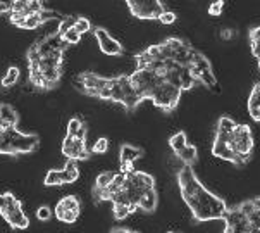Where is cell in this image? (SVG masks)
<instances>
[{
	"label": "cell",
	"instance_id": "6da1fadb",
	"mask_svg": "<svg viewBox=\"0 0 260 233\" xmlns=\"http://www.w3.org/2000/svg\"><path fill=\"white\" fill-rule=\"evenodd\" d=\"M68 45L57 32L48 33L31 43L26 52L28 80L40 92H48L59 86L64 73V54Z\"/></svg>",
	"mask_w": 260,
	"mask_h": 233
},
{
	"label": "cell",
	"instance_id": "7a4b0ae2",
	"mask_svg": "<svg viewBox=\"0 0 260 233\" xmlns=\"http://www.w3.org/2000/svg\"><path fill=\"white\" fill-rule=\"evenodd\" d=\"M143 57L148 59H169L173 63L186 68L197 83H202L205 89H209L214 94H221L222 89L219 86V80L214 74L212 64L207 59L205 54H202L198 48H195L184 38L169 37L162 43L152 45L140 52Z\"/></svg>",
	"mask_w": 260,
	"mask_h": 233
},
{
	"label": "cell",
	"instance_id": "3957f363",
	"mask_svg": "<svg viewBox=\"0 0 260 233\" xmlns=\"http://www.w3.org/2000/svg\"><path fill=\"white\" fill-rule=\"evenodd\" d=\"M178 185L184 204L191 211V216L197 223L215 221L224 219L228 213L226 200L210 192L200 178L197 177L195 169L189 166H183L178 171Z\"/></svg>",
	"mask_w": 260,
	"mask_h": 233
},
{
	"label": "cell",
	"instance_id": "277c9868",
	"mask_svg": "<svg viewBox=\"0 0 260 233\" xmlns=\"http://www.w3.org/2000/svg\"><path fill=\"white\" fill-rule=\"evenodd\" d=\"M253 147V133L248 125L236 123L229 116L219 118L212 143L214 157L233 162L235 166H245L252 159Z\"/></svg>",
	"mask_w": 260,
	"mask_h": 233
},
{
	"label": "cell",
	"instance_id": "5b68a950",
	"mask_svg": "<svg viewBox=\"0 0 260 233\" xmlns=\"http://www.w3.org/2000/svg\"><path fill=\"white\" fill-rule=\"evenodd\" d=\"M76 89L88 97H96L102 100H111V102L121 104L126 111L133 112L140 104L143 102L138 92L135 90L133 83L129 80V74H121V76H100L96 73L86 71L76 76L74 80Z\"/></svg>",
	"mask_w": 260,
	"mask_h": 233
},
{
	"label": "cell",
	"instance_id": "8992f818",
	"mask_svg": "<svg viewBox=\"0 0 260 233\" xmlns=\"http://www.w3.org/2000/svg\"><path fill=\"white\" fill-rule=\"evenodd\" d=\"M150 188H155V178L152 174L138 169L126 174L122 187L111 197L114 218L117 221H122V219H126L127 216L136 213L140 206V199Z\"/></svg>",
	"mask_w": 260,
	"mask_h": 233
},
{
	"label": "cell",
	"instance_id": "52a82bcc",
	"mask_svg": "<svg viewBox=\"0 0 260 233\" xmlns=\"http://www.w3.org/2000/svg\"><path fill=\"white\" fill-rule=\"evenodd\" d=\"M224 233H260V197L228 208Z\"/></svg>",
	"mask_w": 260,
	"mask_h": 233
},
{
	"label": "cell",
	"instance_id": "ba28073f",
	"mask_svg": "<svg viewBox=\"0 0 260 233\" xmlns=\"http://www.w3.org/2000/svg\"><path fill=\"white\" fill-rule=\"evenodd\" d=\"M135 61L136 68L152 69L153 73H157L158 76L164 78L167 83L174 85L176 89H179L181 92L191 90L197 85V80L191 76V73L186 68H183V66L176 64L169 59H148V57H143L142 54H136Z\"/></svg>",
	"mask_w": 260,
	"mask_h": 233
},
{
	"label": "cell",
	"instance_id": "9c48e42d",
	"mask_svg": "<svg viewBox=\"0 0 260 233\" xmlns=\"http://www.w3.org/2000/svg\"><path fill=\"white\" fill-rule=\"evenodd\" d=\"M40 137L37 133H23L17 128L0 126V156H21L38 151Z\"/></svg>",
	"mask_w": 260,
	"mask_h": 233
},
{
	"label": "cell",
	"instance_id": "30bf717a",
	"mask_svg": "<svg viewBox=\"0 0 260 233\" xmlns=\"http://www.w3.org/2000/svg\"><path fill=\"white\" fill-rule=\"evenodd\" d=\"M0 214L7 221V225L14 230H26L29 226V218L24 213L23 204L12 192L4 193V202L0 206Z\"/></svg>",
	"mask_w": 260,
	"mask_h": 233
},
{
	"label": "cell",
	"instance_id": "8fae6325",
	"mask_svg": "<svg viewBox=\"0 0 260 233\" xmlns=\"http://www.w3.org/2000/svg\"><path fill=\"white\" fill-rule=\"evenodd\" d=\"M79 178V168L76 161H68L62 169H48L43 180L45 187H60V185H73Z\"/></svg>",
	"mask_w": 260,
	"mask_h": 233
},
{
	"label": "cell",
	"instance_id": "7c38bea8",
	"mask_svg": "<svg viewBox=\"0 0 260 233\" xmlns=\"http://www.w3.org/2000/svg\"><path fill=\"white\" fill-rule=\"evenodd\" d=\"M127 9L138 19H158L166 11V4L160 0H127Z\"/></svg>",
	"mask_w": 260,
	"mask_h": 233
},
{
	"label": "cell",
	"instance_id": "4fadbf2b",
	"mask_svg": "<svg viewBox=\"0 0 260 233\" xmlns=\"http://www.w3.org/2000/svg\"><path fill=\"white\" fill-rule=\"evenodd\" d=\"M54 214L60 223L73 225V223L78 221L79 214H81V202L76 195H66L55 204Z\"/></svg>",
	"mask_w": 260,
	"mask_h": 233
},
{
	"label": "cell",
	"instance_id": "5bb4252c",
	"mask_svg": "<svg viewBox=\"0 0 260 233\" xmlns=\"http://www.w3.org/2000/svg\"><path fill=\"white\" fill-rule=\"evenodd\" d=\"M43 11H45V6H43L40 0H16V2H11L9 21L16 23V21L23 19V17L40 14V12H43Z\"/></svg>",
	"mask_w": 260,
	"mask_h": 233
},
{
	"label": "cell",
	"instance_id": "9a60e30c",
	"mask_svg": "<svg viewBox=\"0 0 260 233\" xmlns=\"http://www.w3.org/2000/svg\"><path fill=\"white\" fill-rule=\"evenodd\" d=\"M93 35H95V40L99 43L100 50H102L105 55L119 57L124 54V45L119 40H116V38H114L105 28H102V26L93 28Z\"/></svg>",
	"mask_w": 260,
	"mask_h": 233
},
{
	"label": "cell",
	"instance_id": "2e32d148",
	"mask_svg": "<svg viewBox=\"0 0 260 233\" xmlns=\"http://www.w3.org/2000/svg\"><path fill=\"white\" fill-rule=\"evenodd\" d=\"M62 154L68 157V161H86L91 156L90 149L86 145V140L76 138V137H69L66 135L64 142H62Z\"/></svg>",
	"mask_w": 260,
	"mask_h": 233
},
{
	"label": "cell",
	"instance_id": "e0dca14e",
	"mask_svg": "<svg viewBox=\"0 0 260 233\" xmlns=\"http://www.w3.org/2000/svg\"><path fill=\"white\" fill-rule=\"evenodd\" d=\"M143 157V149L131 143H122L119 149V171L129 174L135 171V162Z\"/></svg>",
	"mask_w": 260,
	"mask_h": 233
},
{
	"label": "cell",
	"instance_id": "ac0fdd59",
	"mask_svg": "<svg viewBox=\"0 0 260 233\" xmlns=\"http://www.w3.org/2000/svg\"><path fill=\"white\" fill-rule=\"evenodd\" d=\"M55 16H57V12L45 9V11L40 12V14H33V16H28V17H23V19L16 21V23H12V24L17 26V28H21V30H37L42 24H45L47 21L54 19Z\"/></svg>",
	"mask_w": 260,
	"mask_h": 233
},
{
	"label": "cell",
	"instance_id": "d6986e66",
	"mask_svg": "<svg viewBox=\"0 0 260 233\" xmlns=\"http://www.w3.org/2000/svg\"><path fill=\"white\" fill-rule=\"evenodd\" d=\"M19 114L11 104H0V126L2 128H17Z\"/></svg>",
	"mask_w": 260,
	"mask_h": 233
},
{
	"label": "cell",
	"instance_id": "ffe728a7",
	"mask_svg": "<svg viewBox=\"0 0 260 233\" xmlns=\"http://www.w3.org/2000/svg\"><path fill=\"white\" fill-rule=\"evenodd\" d=\"M246 109H248L250 118L255 123H260V83L252 86V92L248 95V102H246Z\"/></svg>",
	"mask_w": 260,
	"mask_h": 233
},
{
	"label": "cell",
	"instance_id": "44dd1931",
	"mask_svg": "<svg viewBox=\"0 0 260 233\" xmlns=\"http://www.w3.org/2000/svg\"><path fill=\"white\" fill-rule=\"evenodd\" d=\"M158 206V195L155 188H150L143 193V197L140 199V206L138 211H143V213H153Z\"/></svg>",
	"mask_w": 260,
	"mask_h": 233
},
{
	"label": "cell",
	"instance_id": "7402d4cb",
	"mask_svg": "<svg viewBox=\"0 0 260 233\" xmlns=\"http://www.w3.org/2000/svg\"><path fill=\"white\" fill-rule=\"evenodd\" d=\"M176 157L183 162V166H189V168H193V166L197 164V161H198V149L195 147V145L188 143L186 147H184Z\"/></svg>",
	"mask_w": 260,
	"mask_h": 233
},
{
	"label": "cell",
	"instance_id": "603a6c76",
	"mask_svg": "<svg viewBox=\"0 0 260 233\" xmlns=\"http://www.w3.org/2000/svg\"><path fill=\"white\" fill-rule=\"evenodd\" d=\"M66 135L86 140V126H85V123L79 120V118H73V120H69V123H68V133H66Z\"/></svg>",
	"mask_w": 260,
	"mask_h": 233
},
{
	"label": "cell",
	"instance_id": "cb8c5ba5",
	"mask_svg": "<svg viewBox=\"0 0 260 233\" xmlns=\"http://www.w3.org/2000/svg\"><path fill=\"white\" fill-rule=\"evenodd\" d=\"M112 178H114V173H111V171H104V173H100L99 177H96L95 183H93V197L95 199L105 190V188L111 185Z\"/></svg>",
	"mask_w": 260,
	"mask_h": 233
},
{
	"label": "cell",
	"instance_id": "d4e9b609",
	"mask_svg": "<svg viewBox=\"0 0 260 233\" xmlns=\"http://www.w3.org/2000/svg\"><path fill=\"white\" fill-rule=\"evenodd\" d=\"M186 145H188V137H186L184 131H178V133H174L173 137L169 138V147L176 156H178V154L181 152Z\"/></svg>",
	"mask_w": 260,
	"mask_h": 233
},
{
	"label": "cell",
	"instance_id": "484cf974",
	"mask_svg": "<svg viewBox=\"0 0 260 233\" xmlns=\"http://www.w3.org/2000/svg\"><path fill=\"white\" fill-rule=\"evenodd\" d=\"M248 42H250V50L255 59H260V26H255L248 32Z\"/></svg>",
	"mask_w": 260,
	"mask_h": 233
},
{
	"label": "cell",
	"instance_id": "4316f807",
	"mask_svg": "<svg viewBox=\"0 0 260 233\" xmlns=\"http://www.w3.org/2000/svg\"><path fill=\"white\" fill-rule=\"evenodd\" d=\"M19 68H16V66H11V68L7 69V73L4 74V78L0 80V86H4V89H11V86H14L17 80H19Z\"/></svg>",
	"mask_w": 260,
	"mask_h": 233
},
{
	"label": "cell",
	"instance_id": "83f0119b",
	"mask_svg": "<svg viewBox=\"0 0 260 233\" xmlns=\"http://www.w3.org/2000/svg\"><path fill=\"white\" fill-rule=\"evenodd\" d=\"M73 28L76 30V32L83 37V35H85V33L91 32V23H90V19H88V17L78 16V17H74V24H73Z\"/></svg>",
	"mask_w": 260,
	"mask_h": 233
},
{
	"label": "cell",
	"instance_id": "f1b7e54d",
	"mask_svg": "<svg viewBox=\"0 0 260 233\" xmlns=\"http://www.w3.org/2000/svg\"><path fill=\"white\" fill-rule=\"evenodd\" d=\"M62 40H64V43H66L68 47H69V45H78V43L81 42V35H79L74 28H71V30H69V32L62 37Z\"/></svg>",
	"mask_w": 260,
	"mask_h": 233
},
{
	"label": "cell",
	"instance_id": "f546056e",
	"mask_svg": "<svg viewBox=\"0 0 260 233\" xmlns=\"http://www.w3.org/2000/svg\"><path fill=\"white\" fill-rule=\"evenodd\" d=\"M107 151H109V140L105 138V137L96 140V142L93 143V147L90 149L91 154H105Z\"/></svg>",
	"mask_w": 260,
	"mask_h": 233
},
{
	"label": "cell",
	"instance_id": "4dcf8cb0",
	"mask_svg": "<svg viewBox=\"0 0 260 233\" xmlns=\"http://www.w3.org/2000/svg\"><path fill=\"white\" fill-rule=\"evenodd\" d=\"M222 11H224V2H222V0H215V2L210 4L209 9H207L209 16H212V17H219L222 14Z\"/></svg>",
	"mask_w": 260,
	"mask_h": 233
},
{
	"label": "cell",
	"instance_id": "1f68e13d",
	"mask_svg": "<svg viewBox=\"0 0 260 233\" xmlns=\"http://www.w3.org/2000/svg\"><path fill=\"white\" fill-rule=\"evenodd\" d=\"M52 216H54V211L48 208V206H40V208L37 209V218L40 219V221H48Z\"/></svg>",
	"mask_w": 260,
	"mask_h": 233
},
{
	"label": "cell",
	"instance_id": "d6a6232c",
	"mask_svg": "<svg viewBox=\"0 0 260 233\" xmlns=\"http://www.w3.org/2000/svg\"><path fill=\"white\" fill-rule=\"evenodd\" d=\"M176 19H178L176 12L169 11V9H166V11L160 14V17H158V21H160L162 24H173V23H176Z\"/></svg>",
	"mask_w": 260,
	"mask_h": 233
},
{
	"label": "cell",
	"instance_id": "836d02e7",
	"mask_svg": "<svg viewBox=\"0 0 260 233\" xmlns=\"http://www.w3.org/2000/svg\"><path fill=\"white\" fill-rule=\"evenodd\" d=\"M111 233H138V231H135V230H129V228H122V226H116V228H112Z\"/></svg>",
	"mask_w": 260,
	"mask_h": 233
},
{
	"label": "cell",
	"instance_id": "e575fe53",
	"mask_svg": "<svg viewBox=\"0 0 260 233\" xmlns=\"http://www.w3.org/2000/svg\"><path fill=\"white\" fill-rule=\"evenodd\" d=\"M11 11V2H0V14H9Z\"/></svg>",
	"mask_w": 260,
	"mask_h": 233
},
{
	"label": "cell",
	"instance_id": "d590c367",
	"mask_svg": "<svg viewBox=\"0 0 260 233\" xmlns=\"http://www.w3.org/2000/svg\"><path fill=\"white\" fill-rule=\"evenodd\" d=\"M221 37L222 38H231V37H235V32H231V30H224V32L221 33Z\"/></svg>",
	"mask_w": 260,
	"mask_h": 233
},
{
	"label": "cell",
	"instance_id": "8d00e7d4",
	"mask_svg": "<svg viewBox=\"0 0 260 233\" xmlns=\"http://www.w3.org/2000/svg\"><path fill=\"white\" fill-rule=\"evenodd\" d=\"M257 63H258V73H260V59L257 61Z\"/></svg>",
	"mask_w": 260,
	"mask_h": 233
},
{
	"label": "cell",
	"instance_id": "74e56055",
	"mask_svg": "<svg viewBox=\"0 0 260 233\" xmlns=\"http://www.w3.org/2000/svg\"><path fill=\"white\" fill-rule=\"evenodd\" d=\"M167 233H176V231H167Z\"/></svg>",
	"mask_w": 260,
	"mask_h": 233
}]
</instances>
